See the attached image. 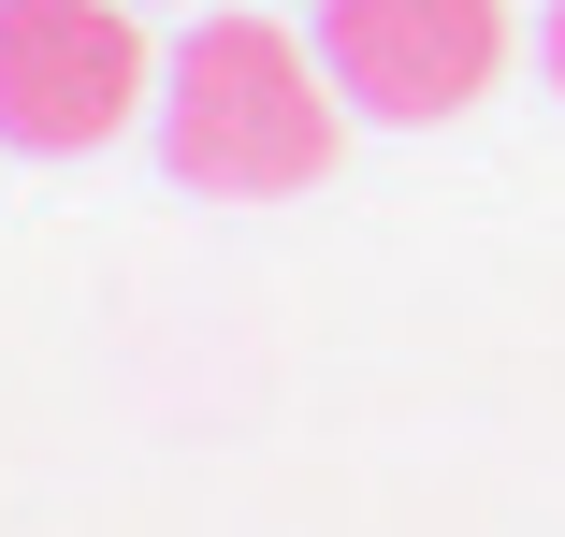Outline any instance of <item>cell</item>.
Here are the masks:
<instances>
[{"mask_svg":"<svg viewBox=\"0 0 565 537\" xmlns=\"http://www.w3.org/2000/svg\"><path fill=\"white\" fill-rule=\"evenodd\" d=\"M536 59H551V87H565V0H551V15H536Z\"/></svg>","mask_w":565,"mask_h":537,"instance_id":"cell-4","label":"cell"},{"mask_svg":"<svg viewBox=\"0 0 565 537\" xmlns=\"http://www.w3.org/2000/svg\"><path fill=\"white\" fill-rule=\"evenodd\" d=\"M349 146V87L290 15H189L160 59V160L203 203H290Z\"/></svg>","mask_w":565,"mask_h":537,"instance_id":"cell-1","label":"cell"},{"mask_svg":"<svg viewBox=\"0 0 565 537\" xmlns=\"http://www.w3.org/2000/svg\"><path fill=\"white\" fill-rule=\"evenodd\" d=\"M319 73L349 87V117L377 131H449L479 117L493 73L522 59V15L508 0H319Z\"/></svg>","mask_w":565,"mask_h":537,"instance_id":"cell-3","label":"cell"},{"mask_svg":"<svg viewBox=\"0 0 565 537\" xmlns=\"http://www.w3.org/2000/svg\"><path fill=\"white\" fill-rule=\"evenodd\" d=\"M131 117H160L146 0H0V146L15 160H87Z\"/></svg>","mask_w":565,"mask_h":537,"instance_id":"cell-2","label":"cell"},{"mask_svg":"<svg viewBox=\"0 0 565 537\" xmlns=\"http://www.w3.org/2000/svg\"><path fill=\"white\" fill-rule=\"evenodd\" d=\"M146 15H160V0H146Z\"/></svg>","mask_w":565,"mask_h":537,"instance_id":"cell-5","label":"cell"}]
</instances>
